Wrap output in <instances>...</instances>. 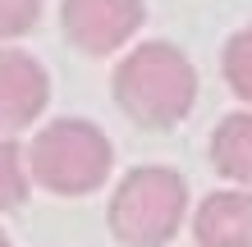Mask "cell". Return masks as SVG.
<instances>
[{
  "label": "cell",
  "instance_id": "1",
  "mask_svg": "<svg viewBox=\"0 0 252 247\" xmlns=\"http://www.w3.org/2000/svg\"><path fill=\"white\" fill-rule=\"evenodd\" d=\"M197 74L174 46L147 41L115 69V101L142 128H174L192 110Z\"/></svg>",
  "mask_w": 252,
  "mask_h": 247
},
{
  "label": "cell",
  "instance_id": "10",
  "mask_svg": "<svg viewBox=\"0 0 252 247\" xmlns=\"http://www.w3.org/2000/svg\"><path fill=\"white\" fill-rule=\"evenodd\" d=\"M41 0H0V37H19L37 23Z\"/></svg>",
  "mask_w": 252,
  "mask_h": 247
},
{
  "label": "cell",
  "instance_id": "8",
  "mask_svg": "<svg viewBox=\"0 0 252 247\" xmlns=\"http://www.w3.org/2000/svg\"><path fill=\"white\" fill-rule=\"evenodd\" d=\"M225 78L243 101H252V27H243L225 46Z\"/></svg>",
  "mask_w": 252,
  "mask_h": 247
},
{
  "label": "cell",
  "instance_id": "7",
  "mask_svg": "<svg viewBox=\"0 0 252 247\" xmlns=\"http://www.w3.org/2000/svg\"><path fill=\"white\" fill-rule=\"evenodd\" d=\"M211 161L234 183H252V114H229L211 137Z\"/></svg>",
  "mask_w": 252,
  "mask_h": 247
},
{
  "label": "cell",
  "instance_id": "9",
  "mask_svg": "<svg viewBox=\"0 0 252 247\" xmlns=\"http://www.w3.org/2000/svg\"><path fill=\"white\" fill-rule=\"evenodd\" d=\"M28 197V183H23V165H19V151L9 142H0V211L19 206Z\"/></svg>",
  "mask_w": 252,
  "mask_h": 247
},
{
  "label": "cell",
  "instance_id": "4",
  "mask_svg": "<svg viewBox=\"0 0 252 247\" xmlns=\"http://www.w3.org/2000/svg\"><path fill=\"white\" fill-rule=\"evenodd\" d=\"M142 0H64V32L87 55H110L138 32Z\"/></svg>",
  "mask_w": 252,
  "mask_h": 247
},
{
  "label": "cell",
  "instance_id": "2",
  "mask_svg": "<svg viewBox=\"0 0 252 247\" xmlns=\"http://www.w3.org/2000/svg\"><path fill=\"white\" fill-rule=\"evenodd\" d=\"M184 206H188V188L179 174L160 169V165H142L115 188L110 229L128 247H160L174 238V229L184 220Z\"/></svg>",
  "mask_w": 252,
  "mask_h": 247
},
{
  "label": "cell",
  "instance_id": "11",
  "mask_svg": "<svg viewBox=\"0 0 252 247\" xmlns=\"http://www.w3.org/2000/svg\"><path fill=\"white\" fill-rule=\"evenodd\" d=\"M0 247H9V243H5V234H0Z\"/></svg>",
  "mask_w": 252,
  "mask_h": 247
},
{
  "label": "cell",
  "instance_id": "5",
  "mask_svg": "<svg viewBox=\"0 0 252 247\" xmlns=\"http://www.w3.org/2000/svg\"><path fill=\"white\" fill-rule=\"evenodd\" d=\"M46 96H51L46 69H41L32 55L0 51V133L28 128L46 110Z\"/></svg>",
  "mask_w": 252,
  "mask_h": 247
},
{
  "label": "cell",
  "instance_id": "3",
  "mask_svg": "<svg viewBox=\"0 0 252 247\" xmlns=\"http://www.w3.org/2000/svg\"><path fill=\"white\" fill-rule=\"evenodd\" d=\"M32 174L41 188H51L60 197H83L106 183L110 142L96 124L60 119V124L41 128V137L32 142Z\"/></svg>",
  "mask_w": 252,
  "mask_h": 247
},
{
  "label": "cell",
  "instance_id": "6",
  "mask_svg": "<svg viewBox=\"0 0 252 247\" xmlns=\"http://www.w3.org/2000/svg\"><path fill=\"white\" fill-rule=\"evenodd\" d=\"M192 234H197L202 247H252V197L248 192L206 197Z\"/></svg>",
  "mask_w": 252,
  "mask_h": 247
}]
</instances>
